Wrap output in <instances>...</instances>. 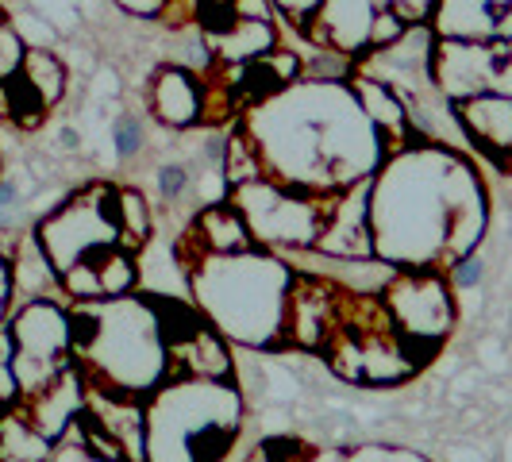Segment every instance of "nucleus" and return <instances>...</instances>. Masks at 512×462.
I'll list each match as a JSON object with an SVG mask.
<instances>
[{"mask_svg":"<svg viewBox=\"0 0 512 462\" xmlns=\"http://www.w3.org/2000/svg\"><path fill=\"white\" fill-rule=\"evenodd\" d=\"M151 112L170 128H193L205 120V85L189 66H162L147 89Z\"/></svg>","mask_w":512,"mask_h":462,"instance_id":"6e6552de","label":"nucleus"},{"mask_svg":"<svg viewBox=\"0 0 512 462\" xmlns=\"http://www.w3.org/2000/svg\"><path fill=\"white\" fill-rule=\"evenodd\" d=\"M62 147H70V151H74V147H77V131H74V128H66V131H62Z\"/></svg>","mask_w":512,"mask_h":462,"instance_id":"2f4dec72","label":"nucleus"},{"mask_svg":"<svg viewBox=\"0 0 512 462\" xmlns=\"http://www.w3.org/2000/svg\"><path fill=\"white\" fill-rule=\"evenodd\" d=\"M54 462H104V459H97L89 447H85V439H81V447H70V451H58V459Z\"/></svg>","mask_w":512,"mask_h":462,"instance_id":"c85d7f7f","label":"nucleus"},{"mask_svg":"<svg viewBox=\"0 0 512 462\" xmlns=\"http://www.w3.org/2000/svg\"><path fill=\"white\" fill-rule=\"evenodd\" d=\"M4 405H8V401H4V397H0V409H4Z\"/></svg>","mask_w":512,"mask_h":462,"instance_id":"473e14b6","label":"nucleus"},{"mask_svg":"<svg viewBox=\"0 0 512 462\" xmlns=\"http://www.w3.org/2000/svg\"><path fill=\"white\" fill-rule=\"evenodd\" d=\"M8 205H16V185L12 181H0V212Z\"/></svg>","mask_w":512,"mask_h":462,"instance_id":"7c9ffc66","label":"nucleus"},{"mask_svg":"<svg viewBox=\"0 0 512 462\" xmlns=\"http://www.w3.org/2000/svg\"><path fill=\"white\" fill-rule=\"evenodd\" d=\"M455 266H459V270H455V282L459 285H474L482 278V262H478V258H462Z\"/></svg>","mask_w":512,"mask_h":462,"instance_id":"cd10ccee","label":"nucleus"},{"mask_svg":"<svg viewBox=\"0 0 512 462\" xmlns=\"http://www.w3.org/2000/svg\"><path fill=\"white\" fill-rule=\"evenodd\" d=\"M462 124L493 154L512 158V97L482 93V97L462 101Z\"/></svg>","mask_w":512,"mask_h":462,"instance_id":"9d476101","label":"nucleus"},{"mask_svg":"<svg viewBox=\"0 0 512 462\" xmlns=\"http://www.w3.org/2000/svg\"><path fill=\"white\" fill-rule=\"evenodd\" d=\"M258 462H305V443L297 439H266L255 451Z\"/></svg>","mask_w":512,"mask_h":462,"instance_id":"5701e85b","label":"nucleus"},{"mask_svg":"<svg viewBox=\"0 0 512 462\" xmlns=\"http://www.w3.org/2000/svg\"><path fill=\"white\" fill-rule=\"evenodd\" d=\"M8 339H12V378L24 397L39 393L62 370H70V362H66V355L74 351L70 347V316L62 308L47 305V301L27 305L12 320Z\"/></svg>","mask_w":512,"mask_h":462,"instance_id":"7ed1b4c3","label":"nucleus"},{"mask_svg":"<svg viewBox=\"0 0 512 462\" xmlns=\"http://www.w3.org/2000/svg\"><path fill=\"white\" fill-rule=\"evenodd\" d=\"M374 16H378V0H324L305 35L316 39V47H335L343 54L362 51L370 47Z\"/></svg>","mask_w":512,"mask_h":462,"instance_id":"0eeeda50","label":"nucleus"},{"mask_svg":"<svg viewBox=\"0 0 512 462\" xmlns=\"http://www.w3.org/2000/svg\"><path fill=\"white\" fill-rule=\"evenodd\" d=\"M262 178V154L258 143L247 131H235L228 139V151H224V181L228 185H247V181Z\"/></svg>","mask_w":512,"mask_h":462,"instance_id":"f3484780","label":"nucleus"},{"mask_svg":"<svg viewBox=\"0 0 512 462\" xmlns=\"http://www.w3.org/2000/svg\"><path fill=\"white\" fill-rule=\"evenodd\" d=\"M24 54H27V43L20 39L16 24H12V20L0 12V81H8V77L20 74Z\"/></svg>","mask_w":512,"mask_h":462,"instance_id":"412c9836","label":"nucleus"},{"mask_svg":"<svg viewBox=\"0 0 512 462\" xmlns=\"http://www.w3.org/2000/svg\"><path fill=\"white\" fill-rule=\"evenodd\" d=\"M112 147H116L120 158H135L143 151V120L139 116H120L112 124Z\"/></svg>","mask_w":512,"mask_h":462,"instance_id":"4be33fe9","label":"nucleus"},{"mask_svg":"<svg viewBox=\"0 0 512 462\" xmlns=\"http://www.w3.org/2000/svg\"><path fill=\"white\" fill-rule=\"evenodd\" d=\"M16 393V378H12V339L0 335V397L8 401Z\"/></svg>","mask_w":512,"mask_h":462,"instance_id":"a878e982","label":"nucleus"},{"mask_svg":"<svg viewBox=\"0 0 512 462\" xmlns=\"http://www.w3.org/2000/svg\"><path fill=\"white\" fill-rule=\"evenodd\" d=\"M239 197V212L247 220V228L266 235L270 243H285V247H305L316 243L320 224H324V208L328 201H308L282 189L278 181L255 178L247 185H235Z\"/></svg>","mask_w":512,"mask_h":462,"instance_id":"20e7f679","label":"nucleus"},{"mask_svg":"<svg viewBox=\"0 0 512 462\" xmlns=\"http://www.w3.org/2000/svg\"><path fill=\"white\" fill-rule=\"evenodd\" d=\"M193 235H197V243L205 247L208 255H239V251H251V228H247V220H243L239 208H228V205L205 208Z\"/></svg>","mask_w":512,"mask_h":462,"instance_id":"9b49d317","label":"nucleus"},{"mask_svg":"<svg viewBox=\"0 0 512 462\" xmlns=\"http://www.w3.org/2000/svg\"><path fill=\"white\" fill-rule=\"evenodd\" d=\"M85 258H93V266H97L101 297H124V293H131V285H135V262H131L128 251L120 243L101 247V251H93V255Z\"/></svg>","mask_w":512,"mask_h":462,"instance_id":"dca6fc26","label":"nucleus"},{"mask_svg":"<svg viewBox=\"0 0 512 462\" xmlns=\"http://www.w3.org/2000/svg\"><path fill=\"white\" fill-rule=\"evenodd\" d=\"M185 185H189L185 166H162L158 170V197L162 201H178L181 193H185Z\"/></svg>","mask_w":512,"mask_h":462,"instance_id":"393cba45","label":"nucleus"},{"mask_svg":"<svg viewBox=\"0 0 512 462\" xmlns=\"http://www.w3.org/2000/svg\"><path fill=\"white\" fill-rule=\"evenodd\" d=\"M355 97L366 104V120H374L382 131H393V135L405 131V104H401V97L389 85L374 81V77H359Z\"/></svg>","mask_w":512,"mask_h":462,"instance_id":"4468645a","label":"nucleus"},{"mask_svg":"<svg viewBox=\"0 0 512 462\" xmlns=\"http://www.w3.org/2000/svg\"><path fill=\"white\" fill-rule=\"evenodd\" d=\"M51 439L24 416H0V462H47Z\"/></svg>","mask_w":512,"mask_h":462,"instance_id":"ddd939ff","label":"nucleus"},{"mask_svg":"<svg viewBox=\"0 0 512 462\" xmlns=\"http://www.w3.org/2000/svg\"><path fill=\"white\" fill-rule=\"evenodd\" d=\"M385 308L393 316V328L412 339H432L451 324V297L436 274H405L385 289Z\"/></svg>","mask_w":512,"mask_h":462,"instance_id":"39448f33","label":"nucleus"},{"mask_svg":"<svg viewBox=\"0 0 512 462\" xmlns=\"http://www.w3.org/2000/svg\"><path fill=\"white\" fill-rule=\"evenodd\" d=\"M385 8H393L405 24H416V20H424L428 16V8H432V0H382Z\"/></svg>","mask_w":512,"mask_h":462,"instance_id":"bb28decb","label":"nucleus"},{"mask_svg":"<svg viewBox=\"0 0 512 462\" xmlns=\"http://www.w3.org/2000/svg\"><path fill=\"white\" fill-rule=\"evenodd\" d=\"M436 31L443 39H512V0H439Z\"/></svg>","mask_w":512,"mask_h":462,"instance_id":"423d86ee","label":"nucleus"},{"mask_svg":"<svg viewBox=\"0 0 512 462\" xmlns=\"http://www.w3.org/2000/svg\"><path fill=\"white\" fill-rule=\"evenodd\" d=\"M147 235H151L147 201H143L135 189H124V193H120V247H143Z\"/></svg>","mask_w":512,"mask_h":462,"instance_id":"6ab92c4d","label":"nucleus"},{"mask_svg":"<svg viewBox=\"0 0 512 462\" xmlns=\"http://www.w3.org/2000/svg\"><path fill=\"white\" fill-rule=\"evenodd\" d=\"M20 74L35 85V93L47 101V108L62 101V93H66V66H62L47 47H27Z\"/></svg>","mask_w":512,"mask_h":462,"instance_id":"2eb2a0df","label":"nucleus"},{"mask_svg":"<svg viewBox=\"0 0 512 462\" xmlns=\"http://www.w3.org/2000/svg\"><path fill=\"white\" fill-rule=\"evenodd\" d=\"M4 93H8V120L20 124V128H39L43 116H47V101L35 93V85L24 74L8 77L4 81Z\"/></svg>","mask_w":512,"mask_h":462,"instance_id":"a211bd4d","label":"nucleus"},{"mask_svg":"<svg viewBox=\"0 0 512 462\" xmlns=\"http://www.w3.org/2000/svg\"><path fill=\"white\" fill-rule=\"evenodd\" d=\"M81 409H85L81 378H77L74 370H62L51 385H43L39 393L27 397V405L20 416H24L27 424H35L47 439H54L70 428V420H74Z\"/></svg>","mask_w":512,"mask_h":462,"instance_id":"1a4fd4ad","label":"nucleus"},{"mask_svg":"<svg viewBox=\"0 0 512 462\" xmlns=\"http://www.w3.org/2000/svg\"><path fill=\"white\" fill-rule=\"evenodd\" d=\"M70 347L89 362V382L104 389H151L166 374L162 328L147 305L81 308L70 316Z\"/></svg>","mask_w":512,"mask_h":462,"instance_id":"f257e3e1","label":"nucleus"},{"mask_svg":"<svg viewBox=\"0 0 512 462\" xmlns=\"http://www.w3.org/2000/svg\"><path fill=\"white\" fill-rule=\"evenodd\" d=\"M274 47H278L274 20H235L231 31L212 39V51L220 62H251L258 54L274 51Z\"/></svg>","mask_w":512,"mask_h":462,"instance_id":"f8f14e48","label":"nucleus"},{"mask_svg":"<svg viewBox=\"0 0 512 462\" xmlns=\"http://www.w3.org/2000/svg\"><path fill=\"white\" fill-rule=\"evenodd\" d=\"M112 243H120V193L108 185H93L39 224V247L58 274Z\"/></svg>","mask_w":512,"mask_h":462,"instance_id":"f03ea898","label":"nucleus"},{"mask_svg":"<svg viewBox=\"0 0 512 462\" xmlns=\"http://www.w3.org/2000/svg\"><path fill=\"white\" fill-rule=\"evenodd\" d=\"M270 4H274V12H282L297 31H308V24L316 20V12H320L324 0H270Z\"/></svg>","mask_w":512,"mask_h":462,"instance_id":"b1692460","label":"nucleus"},{"mask_svg":"<svg viewBox=\"0 0 512 462\" xmlns=\"http://www.w3.org/2000/svg\"><path fill=\"white\" fill-rule=\"evenodd\" d=\"M193 16L208 39H220L224 31L235 27V0H193Z\"/></svg>","mask_w":512,"mask_h":462,"instance_id":"aec40b11","label":"nucleus"},{"mask_svg":"<svg viewBox=\"0 0 512 462\" xmlns=\"http://www.w3.org/2000/svg\"><path fill=\"white\" fill-rule=\"evenodd\" d=\"M8 293H12V270L0 255V316H4V305H8Z\"/></svg>","mask_w":512,"mask_h":462,"instance_id":"c756f323","label":"nucleus"}]
</instances>
